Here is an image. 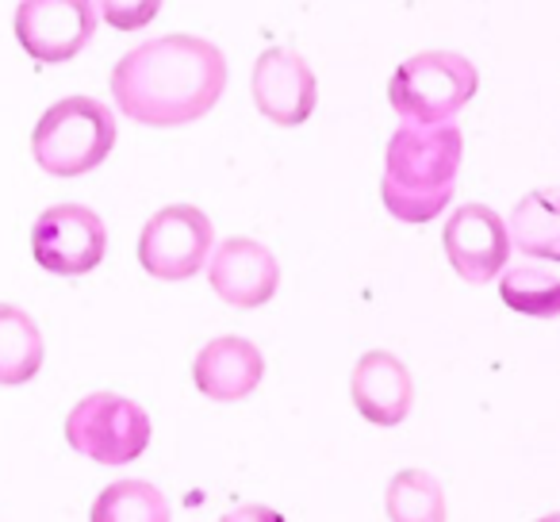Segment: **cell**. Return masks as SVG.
I'll return each instance as SVG.
<instances>
[{
    "instance_id": "cell-1",
    "label": "cell",
    "mask_w": 560,
    "mask_h": 522,
    "mask_svg": "<svg viewBox=\"0 0 560 522\" xmlns=\"http://www.w3.org/2000/svg\"><path fill=\"white\" fill-rule=\"evenodd\" d=\"M119 112L147 127H180L208 116L226 89V58L200 35H162L127 50L112 70Z\"/></svg>"
},
{
    "instance_id": "cell-2",
    "label": "cell",
    "mask_w": 560,
    "mask_h": 522,
    "mask_svg": "<svg viewBox=\"0 0 560 522\" xmlns=\"http://www.w3.org/2000/svg\"><path fill=\"white\" fill-rule=\"evenodd\" d=\"M457 124H399L388 142V173L381 181V200L404 223H430L453 200L460 170Z\"/></svg>"
},
{
    "instance_id": "cell-3",
    "label": "cell",
    "mask_w": 560,
    "mask_h": 522,
    "mask_svg": "<svg viewBox=\"0 0 560 522\" xmlns=\"http://www.w3.org/2000/svg\"><path fill=\"white\" fill-rule=\"evenodd\" d=\"M116 147V116L93 96H66L35 124L32 154L50 177L93 173Z\"/></svg>"
},
{
    "instance_id": "cell-4",
    "label": "cell",
    "mask_w": 560,
    "mask_h": 522,
    "mask_svg": "<svg viewBox=\"0 0 560 522\" xmlns=\"http://www.w3.org/2000/svg\"><path fill=\"white\" fill-rule=\"evenodd\" d=\"M480 89V73L465 55L453 50H422L407 58L388 81V101L407 124H453L460 108Z\"/></svg>"
},
{
    "instance_id": "cell-5",
    "label": "cell",
    "mask_w": 560,
    "mask_h": 522,
    "mask_svg": "<svg viewBox=\"0 0 560 522\" xmlns=\"http://www.w3.org/2000/svg\"><path fill=\"white\" fill-rule=\"evenodd\" d=\"M66 442L96 465H127L150 445V419L135 399L93 392L66 419Z\"/></svg>"
},
{
    "instance_id": "cell-6",
    "label": "cell",
    "mask_w": 560,
    "mask_h": 522,
    "mask_svg": "<svg viewBox=\"0 0 560 522\" xmlns=\"http://www.w3.org/2000/svg\"><path fill=\"white\" fill-rule=\"evenodd\" d=\"M215 227L196 204H170L154 211L139 234V266L158 281H188L208 269Z\"/></svg>"
},
{
    "instance_id": "cell-7",
    "label": "cell",
    "mask_w": 560,
    "mask_h": 522,
    "mask_svg": "<svg viewBox=\"0 0 560 522\" xmlns=\"http://www.w3.org/2000/svg\"><path fill=\"white\" fill-rule=\"evenodd\" d=\"M108 231L85 204H55L32 227V254L47 274L85 277L104 262Z\"/></svg>"
},
{
    "instance_id": "cell-8",
    "label": "cell",
    "mask_w": 560,
    "mask_h": 522,
    "mask_svg": "<svg viewBox=\"0 0 560 522\" xmlns=\"http://www.w3.org/2000/svg\"><path fill=\"white\" fill-rule=\"evenodd\" d=\"M96 32V9L85 0H24L16 9V39L35 62H70Z\"/></svg>"
},
{
    "instance_id": "cell-9",
    "label": "cell",
    "mask_w": 560,
    "mask_h": 522,
    "mask_svg": "<svg viewBox=\"0 0 560 522\" xmlns=\"http://www.w3.org/2000/svg\"><path fill=\"white\" fill-rule=\"evenodd\" d=\"M254 104L269 124L277 127H300L312 119L315 104H319V81H315L312 66L289 47H269L261 50L254 66V81H249Z\"/></svg>"
},
{
    "instance_id": "cell-10",
    "label": "cell",
    "mask_w": 560,
    "mask_h": 522,
    "mask_svg": "<svg viewBox=\"0 0 560 522\" xmlns=\"http://www.w3.org/2000/svg\"><path fill=\"white\" fill-rule=\"evenodd\" d=\"M445 257L468 285H488L511 257V231L488 204H460L442 231Z\"/></svg>"
},
{
    "instance_id": "cell-11",
    "label": "cell",
    "mask_w": 560,
    "mask_h": 522,
    "mask_svg": "<svg viewBox=\"0 0 560 522\" xmlns=\"http://www.w3.org/2000/svg\"><path fill=\"white\" fill-rule=\"evenodd\" d=\"M208 281L219 292V300L231 308H261L277 297L280 266L269 246L257 239H226L219 250H211Z\"/></svg>"
},
{
    "instance_id": "cell-12",
    "label": "cell",
    "mask_w": 560,
    "mask_h": 522,
    "mask_svg": "<svg viewBox=\"0 0 560 522\" xmlns=\"http://www.w3.org/2000/svg\"><path fill=\"white\" fill-rule=\"evenodd\" d=\"M350 396L361 419L373 427H399L411 415L415 384L407 366L388 350H369L365 358L353 366L350 376Z\"/></svg>"
},
{
    "instance_id": "cell-13",
    "label": "cell",
    "mask_w": 560,
    "mask_h": 522,
    "mask_svg": "<svg viewBox=\"0 0 560 522\" xmlns=\"http://www.w3.org/2000/svg\"><path fill=\"white\" fill-rule=\"evenodd\" d=\"M265 376V358L249 338L223 335L215 343H208L192 361V381L196 388L208 399L219 404H234V399H246L249 392L261 384Z\"/></svg>"
},
{
    "instance_id": "cell-14",
    "label": "cell",
    "mask_w": 560,
    "mask_h": 522,
    "mask_svg": "<svg viewBox=\"0 0 560 522\" xmlns=\"http://www.w3.org/2000/svg\"><path fill=\"white\" fill-rule=\"evenodd\" d=\"M506 231H511V242L526 257L560 266V185H545L522 196L514 204Z\"/></svg>"
},
{
    "instance_id": "cell-15",
    "label": "cell",
    "mask_w": 560,
    "mask_h": 522,
    "mask_svg": "<svg viewBox=\"0 0 560 522\" xmlns=\"http://www.w3.org/2000/svg\"><path fill=\"white\" fill-rule=\"evenodd\" d=\"M43 369V330L24 308L0 304V388L35 381Z\"/></svg>"
},
{
    "instance_id": "cell-16",
    "label": "cell",
    "mask_w": 560,
    "mask_h": 522,
    "mask_svg": "<svg viewBox=\"0 0 560 522\" xmlns=\"http://www.w3.org/2000/svg\"><path fill=\"white\" fill-rule=\"evenodd\" d=\"M89 522H173V511L158 484L116 480L93 499Z\"/></svg>"
},
{
    "instance_id": "cell-17",
    "label": "cell",
    "mask_w": 560,
    "mask_h": 522,
    "mask_svg": "<svg viewBox=\"0 0 560 522\" xmlns=\"http://www.w3.org/2000/svg\"><path fill=\"white\" fill-rule=\"evenodd\" d=\"M499 297L511 312L529 315V320H552L560 315V281L557 274L537 266H514L499 281Z\"/></svg>"
},
{
    "instance_id": "cell-18",
    "label": "cell",
    "mask_w": 560,
    "mask_h": 522,
    "mask_svg": "<svg viewBox=\"0 0 560 522\" xmlns=\"http://www.w3.org/2000/svg\"><path fill=\"white\" fill-rule=\"evenodd\" d=\"M392 522H445V491L422 468H404L388 484Z\"/></svg>"
},
{
    "instance_id": "cell-19",
    "label": "cell",
    "mask_w": 560,
    "mask_h": 522,
    "mask_svg": "<svg viewBox=\"0 0 560 522\" xmlns=\"http://www.w3.org/2000/svg\"><path fill=\"white\" fill-rule=\"evenodd\" d=\"M219 522H284V514L265 503H246V507H234V511L223 514Z\"/></svg>"
},
{
    "instance_id": "cell-20",
    "label": "cell",
    "mask_w": 560,
    "mask_h": 522,
    "mask_svg": "<svg viewBox=\"0 0 560 522\" xmlns=\"http://www.w3.org/2000/svg\"><path fill=\"white\" fill-rule=\"evenodd\" d=\"M537 522H560V511L557 514H545V519H537Z\"/></svg>"
}]
</instances>
